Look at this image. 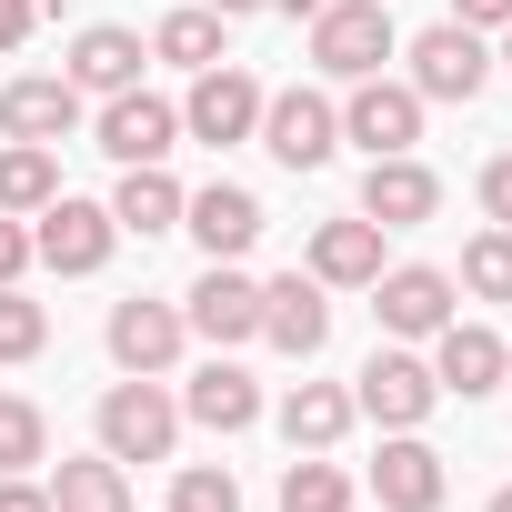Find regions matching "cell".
<instances>
[{"label": "cell", "mask_w": 512, "mask_h": 512, "mask_svg": "<svg viewBox=\"0 0 512 512\" xmlns=\"http://www.w3.org/2000/svg\"><path fill=\"white\" fill-rule=\"evenodd\" d=\"M272 11H292V21H312V11H332V0H272Z\"/></svg>", "instance_id": "cell-38"}, {"label": "cell", "mask_w": 512, "mask_h": 512, "mask_svg": "<svg viewBox=\"0 0 512 512\" xmlns=\"http://www.w3.org/2000/svg\"><path fill=\"white\" fill-rule=\"evenodd\" d=\"M181 131H191V141H211V151L251 141V131H262V81H251V71H231V61L191 71V101H181Z\"/></svg>", "instance_id": "cell-7"}, {"label": "cell", "mask_w": 512, "mask_h": 512, "mask_svg": "<svg viewBox=\"0 0 512 512\" xmlns=\"http://www.w3.org/2000/svg\"><path fill=\"white\" fill-rule=\"evenodd\" d=\"M0 512H51V492L31 472H0Z\"/></svg>", "instance_id": "cell-36"}, {"label": "cell", "mask_w": 512, "mask_h": 512, "mask_svg": "<svg viewBox=\"0 0 512 512\" xmlns=\"http://www.w3.org/2000/svg\"><path fill=\"white\" fill-rule=\"evenodd\" d=\"M181 231L211 251V262H241L251 241H262V201L241 181H211V191H181Z\"/></svg>", "instance_id": "cell-17"}, {"label": "cell", "mask_w": 512, "mask_h": 512, "mask_svg": "<svg viewBox=\"0 0 512 512\" xmlns=\"http://www.w3.org/2000/svg\"><path fill=\"white\" fill-rule=\"evenodd\" d=\"M432 402H442V382H432V362H422V352H402V342H382V352L352 372V412H362V422H382V432H422V422H432Z\"/></svg>", "instance_id": "cell-4"}, {"label": "cell", "mask_w": 512, "mask_h": 512, "mask_svg": "<svg viewBox=\"0 0 512 512\" xmlns=\"http://www.w3.org/2000/svg\"><path fill=\"white\" fill-rule=\"evenodd\" d=\"M41 342H51V312L11 282V292H0V362H41Z\"/></svg>", "instance_id": "cell-30"}, {"label": "cell", "mask_w": 512, "mask_h": 512, "mask_svg": "<svg viewBox=\"0 0 512 512\" xmlns=\"http://www.w3.org/2000/svg\"><path fill=\"white\" fill-rule=\"evenodd\" d=\"M342 141H362V161H382V151H412L422 141V91L412 81H352V101H342Z\"/></svg>", "instance_id": "cell-11"}, {"label": "cell", "mask_w": 512, "mask_h": 512, "mask_svg": "<svg viewBox=\"0 0 512 512\" xmlns=\"http://www.w3.org/2000/svg\"><path fill=\"white\" fill-rule=\"evenodd\" d=\"M352 422H362V412H352L342 382H292V392H282V442H292V452H332Z\"/></svg>", "instance_id": "cell-23"}, {"label": "cell", "mask_w": 512, "mask_h": 512, "mask_svg": "<svg viewBox=\"0 0 512 512\" xmlns=\"http://www.w3.org/2000/svg\"><path fill=\"white\" fill-rule=\"evenodd\" d=\"M482 81H492V41H482V31L432 21V31L412 41V91H422V101H482Z\"/></svg>", "instance_id": "cell-8"}, {"label": "cell", "mask_w": 512, "mask_h": 512, "mask_svg": "<svg viewBox=\"0 0 512 512\" xmlns=\"http://www.w3.org/2000/svg\"><path fill=\"white\" fill-rule=\"evenodd\" d=\"M262 342H272V352H292V362H312V352L332 342V292H322L312 272L262 282Z\"/></svg>", "instance_id": "cell-14"}, {"label": "cell", "mask_w": 512, "mask_h": 512, "mask_svg": "<svg viewBox=\"0 0 512 512\" xmlns=\"http://www.w3.org/2000/svg\"><path fill=\"white\" fill-rule=\"evenodd\" d=\"M31 272V221H11V211H0V292H11Z\"/></svg>", "instance_id": "cell-33"}, {"label": "cell", "mask_w": 512, "mask_h": 512, "mask_svg": "<svg viewBox=\"0 0 512 512\" xmlns=\"http://www.w3.org/2000/svg\"><path fill=\"white\" fill-rule=\"evenodd\" d=\"M51 512H131V462H111V452H71V462H51Z\"/></svg>", "instance_id": "cell-22"}, {"label": "cell", "mask_w": 512, "mask_h": 512, "mask_svg": "<svg viewBox=\"0 0 512 512\" xmlns=\"http://www.w3.org/2000/svg\"><path fill=\"white\" fill-rule=\"evenodd\" d=\"M322 292H372L382 282V221H362V211H342V221H322L312 231V262H302Z\"/></svg>", "instance_id": "cell-18"}, {"label": "cell", "mask_w": 512, "mask_h": 512, "mask_svg": "<svg viewBox=\"0 0 512 512\" xmlns=\"http://www.w3.org/2000/svg\"><path fill=\"white\" fill-rule=\"evenodd\" d=\"M442 452L422 432H382V462H372V502L382 512H442Z\"/></svg>", "instance_id": "cell-16"}, {"label": "cell", "mask_w": 512, "mask_h": 512, "mask_svg": "<svg viewBox=\"0 0 512 512\" xmlns=\"http://www.w3.org/2000/svg\"><path fill=\"white\" fill-rule=\"evenodd\" d=\"M432 382L462 392V402H482V392L512 382V342H502L492 322H462V312H452V322L432 332Z\"/></svg>", "instance_id": "cell-13"}, {"label": "cell", "mask_w": 512, "mask_h": 512, "mask_svg": "<svg viewBox=\"0 0 512 512\" xmlns=\"http://www.w3.org/2000/svg\"><path fill=\"white\" fill-rule=\"evenodd\" d=\"M452 292H472V302H512V231H502V221H482V231L462 241Z\"/></svg>", "instance_id": "cell-27"}, {"label": "cell", "mask_w": 512, "mask_h": 512, "mask_svg": "<svg viewBox=\"0 0 512 512\" xmlns=\"http://www.w3.org/2000/svg\"><path fill=\"white\" fill-rule=\"evenodd\" d=\"M31 462H51V422L31 392H0V472H31Z\"/></svg>", "instance_id": "cell-29"}, {"label": "cell", "mask_w": 512, "mask_h": 512, "mask_svg": "<svg viewBox=\"0 0 512 512\" xmlns=\"http://www.w3.org/2000/svg\"><path fill=\"white\" fill-rule=\"evenodd\" d=\"M452 21H462V31H482V41H492V31H512V0H452Z\"/></svg>", "instance_id": "cell-34"}, {"label": "cell", "mask_w": 512, "mask_h": 512, "mask_svg": "<svg viewBox=\"0 0 512 512\" xmlns=\"http://www.w3.org/2000/svg\"><path fill=\"white\" fill-rule=\"evenodd\" d=\"M221 31H231L221 11H171V21L151 31V61H171V71H211V61H231Z\"/></svg>", "instance_id": "cell-26"}, {"label": "cell", "mask_w": 512, "mask_h": 512, "mask_svg": "<svg viewBox=\"0 0 512 512\" xmlns=\"http://www.w3.org/2000/svg\"><path fill=\"white\" fill-rule=\"evenodd\" d=\"M372 312H382L392 342H432V332L452 322V272H432V262H382Z\"/></svg>", "instance_id": "cell-12"}, {"label": "cell", "mask_w": 512, "mask_h": 512, "mask_svg": "<svg viewBox=\"0 0 512 512\" xmlns=\"http://www.w3.org/2000/svg\"><path fill=\"white\" fill-rule=\"evenodd\" d=\"M502 71H512V31H502Z\"/></svg>", "instance_id": "cell-40"}, {"label": "cell", "mask_w": 512, "mask_h": 512, "mask_svg": "<svg viewBox=\"0 0 512 512\" xmlns=\"http://www.w3.org/2000/svg\"><path fill=\"white\" fill-rule=\"evenodd\" d=\"M251 141H262L282 171H322V161L342 151V111L292 81V91H262V131H251Z\"/></svg>", "instance_id": "cell-5"}, {"label": "cell", "mask_w": 512, "mask_h": 512, "mask_svg": "<svg viewBox=\"0 0 512 512\" xmlns=\"http://www.w3.org/2000/svg\"><path fill=\"white\" fill-rule=\"evenodd\" d=\"M141 61H151V41H141V31H121V21H91V31L71 41L61 81H71V91H101V101H111V91H131V81H141Z\"/></svg>", "instance_id": "cell-21"}, {"label": "cell", "mask_w": 512, "mask_h": 512, "mask_svg": "<svg viewBox=\"0 0 512 512\" xmlns=\"http://www.w3.org/2000/svg\"><path fill=\"white\" fill-rule=\"evenodd\" d=\"M442 211V181L412 161V151H382L372 171H362V221H382V231H412V221H432Z\"/></svg>", "instance_id": "cell-19"}, {"label": "cell", "mask_w": 512, "mask_h": 512, "mask_svg": "<svg viewBox=\"0 0 512 512\" xmlns=\"http://www.w3.org/2000/svg\"><path fill=\"white\" fill-rule=\"evenodd\" d=\"M51 201H61V151H51V141H11V151H0V211L31 221V211H51Z\"/></svg>", "instance_id": "cell-24"}, {"label": "cell", "mask_w": 512, "mask_h": 512, "mask_svg": "<svg viewBox=\"0 0 512 512\" xmlns=\"http://www.w3.org/2000/svg\"><path fill=\"white\" fill-rule=\"evenodd\" d=\"M101 452L111 462H171L181 452V402L151 382V372H121L101 392Z\"/></svg>", "instance_id": "cell-1"}, {"label": "cell", "mask_w": 512, "mask_h": 512, "mask_svg": "<svg viewBox=\"0 0 512 512\" xmlns=\"http://www.w3.org/2000/svg\"><path fill=\"white\" fill-rule=\"evenodd\" d=\"M181 322H191V332H201L211 352H231V342H262V282H251L241 262H211V272L191 282Z\"/></svg>", "instance_id": "cell-10"}, {"label": "cell", "mask_w": 512, "mask_h": 512, "mask_svg": "<svg viewBox=\"0 0 512 512\" xmlns=\"http://www.w3.org/2000/svg\"><path fill=\"white\" fill-rule=\"evenodd\" d=\"M171 512H241V482H231L221 462H181V482H171Z\"/></svg>", "instance_id": "cell-31"}, {"label": "cell", "mask_w": 512, "mask_h": 512, "mask_svg": "<svg viewBox=\"0 0 512 512\" xmlns=\"http://www.w3.org/2000/svg\"><path fill=\"white\" fill-rule=\"evenodd\" d=\"M121 251V221H111V201H51V211H31V262L41 272H61V282H91L101 262Z\"/></svg>", "instance_id": "cell-3"}, {"label": "cell", "mask_w": 512, "mask_h": 512, "mask_svg": "<svg viewBox=\"0 0 512 512\" xmlns=\"http://www.w3.org/2000/svg\"><path fill=\"white\" fill-rule=\"evenodd\" d=\"M111 221L121 231H181V181L161 171V161H141V171H121V191H111Z\"/></svg>", "instance_id": "cell-25"}, {"label": "cell", "mask_w": 512, "mask_h": 512, "mask_svg": "<svg viewBox=\"0 0 512 512\" xmlns=\"http://www.w3.org/2000/svg\"><path fill=\"white\" fill-rule=\"evenodd\" d=\"M392 51H402L392 0H332V11H312V71L322 81H372Z\"/></svg>", "instance_id": "cell-2"}, {"label": "cell", "mask_w": 512, "mask_h": 512, "mask_svg": "<svg viewBox=\"0 0 512 512\" xmlns=\"http://www.w3.org/2000/svg\"><path fill=\"white\" fill-rule=\"evenodd\" d=\"M81 131V91L61 71H31V81H0V141H71Z\"/></svg>", "instance_id": "cell-15"}, {"label": "cell", "mask_w": 512, "mask_h": 512, "mask_svg": "<svg viewBox=\"0 0 512 512\" xmlns=\"http://www.w3.org/2000/svg\"><path fill=\"white\" fill-rule=\"evenodd\" d=\"M91 131H101V151H111L121 171H141V161H171V151H181V101H161V91H141V81H131V91H111V101H101V121H91Z\"/></svg>", "instance_id": "cell-6"}, {"label": "cell", "mask_w": 512, "mask_h": 512, "mask_svg": "<svg viewBox=\"0 0 512 512\" xmlns=\"http://www.w3.org/2000/svg\"><path fill=\"white\" fill-rule=\"evenodd\" d=\"M482 512H512V492H492V502H482Z\"/></svg>", "instance_id": "cell-39"}, {"label": "cell", "mask_w": 512, "mask_h": 512, "mask_svg": "<svg viewBox=\"0 0 512 512\" xmlns=\"http://www.w3.org/2000/svg\"><path fill=\"white\" fill-rule=\"evenodd\" d=\"M201 11H221V21H251V11H272V0H201Z\"/></svg>", "instance_id": "cell-37"}, {"label": "cell", "mask_w": 512, "mask_h": 512, "mask_svg": "<svg viewBox=\"0 0 512 512\" xmlns=\"http://www.w3.org/2000/svg\"><path fill=\"white\" fill-rule=\"evenodd\" d=\"M31 21H41V0H0V61L31 41Z\"/></svg>", "instance_id": "cell-35"}, {"label": "cell", "mask_w": 512, "mask_h": 512, "mask_svg": "<svg viewBox=\"0 0 512 512\" xmlns=\"http://www.w3.org/2000/svg\"><path fill=\"white\" fill-rule=\"evenodd\" d=\"M282 512H352V482L332 452H292L282 462Z\"/></svg>", "instance_id": "cell-28"}, {"label": "cell", "mask_w": 512, "mask_h": 512, "mask_svg": "<svg viewBox=\"0 0 512 512\" xmlns=\"http://www.w3.org/2000/svg\"><path fill=\"white\" fill-rule=\"evenodd\" d=\"M181 422H201V432H221V442H231V432L262 422V382H251L241 362H221V352H211V362L191 372V392H181Z\"/></svg>", "instance_id": "cell-20"}, {"label": "cell", "mask_w": 512, "mask_h": 512, "mask_svg": "<svg viewBox=\"0 0 512 512\" xmlns=\"http://www.w3.org/2000/svg\"><path fill=\"white\" fill-rule=\"evenodd\" d=\"M482 221H502V231H512V151H492V161H482Z\"/></svg>", "instance_id": "cell-32"}, {"label": "cell", "mask_w": 512, "mask_h": 512, "mask_svg": "<svg viewBox=\"0 0 512 512\" xmlns=\"http://www.w3.org/2000/svg\"><path fill=\"white\" fill-rule=\"evenodd\" d=\"M101 342H111V362H121V372H151V382H161V372L181 362L191 322H181V302H151V292H131V302H111Z\"/></svg>", "instance_id": "cell-9"}]
</instances>
